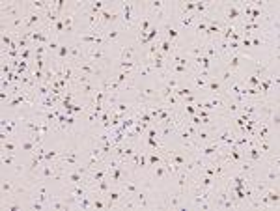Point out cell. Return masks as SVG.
<instances>
[{"label": "cell", "mask_w": 280, "mask_h": 211, "mask_svg": "<svg viewBox=\"0 0 280 211\" xmlns=\"http://www.w3.org/2000/svg\"><path fill=\"white\" fill-rule=\"evenodd\" d=\"M213 17L221 19L224 24H234L239 26L246 21L245 17V2L241 0H230V2H215Z\"/></svg>", "instance_id": "1"}, {"label": "cell", "mask_w": 280, "mask_h": 211, "mask_svg": "<svg viewBox=\"0 0 280 211\" xmlns=\"http://www.w3.org/2000/svg\"><path fill=\"white\" fill-rule=\"evenodd\" d=\"M159 86L151 84V82H144V80H134L131 92H134V105L138 107H155L159 105Z\"/></svg>", "instance_id": "2"}, {"label": "cell", "mask_w": 280, "mask_h": 211, "mask_svg": "<svg viewBox=\"0 0 280 211\" xmlns=\"http://www.w3.org/2000/svg\"><path fill=\"white\" fill-rule=\"evenodd\" d=\"M24 13H26V2L2 0V4H0L2 21H10V19H15V17H24Z\"/></svg>", "instance_id": "3"}, {"label": "cell", "mask_w": 280, "mask_h": 211, "mask_svg": "<svg viewBox=\"0 0 280 211\" xmlns=\"http://www.w3.org/2000/svg\"><path fill=\"white\" fill-rule=\"evenodd\" d=\"M185 196L187 194H183L179 191L167 192V194L161 196L163 200L159 204V208H163V210H181V208H185Z\"/></svg>", "instance_id": "4"}, {"label": "cell", "mask_w": 280, "mask_h": 211, "mask_svg": "<svg viewBox=\"0 0 280 211\" xmlns=\"http://www.w3.org/2000/svg\"><path fill=\"white\" fill-rule=\"evenodd\" d=\"M105 159H107V157L103 155V152H101L99 146L93 144V142H90L88 150H86V161H84V165L92 170V168L101 167V165L105 163Z\"/></svg>", "instance_id": "5"}, {"label": "cell", "mask_w": 280, "mask_h": 211, "mask_svg": "<svg viewBox=\"0 0 280 211\" xmlns=\"http://www.w3.org/2000/svg\"><path fill=\"white\" fill-rule=\"evenodd\" d=\"M43 24H45L43 13L32 11L26 8V15H24V30H22V32H30V30H36V28H41Z\"/></svg>", "instance_id": "6"}, {"label": "cell", "mask_w": 280, "mask_h": 211, "mask_svg": "<svg viewBox=\"0 0 280 211\" xmlns=\"http://www.w3.org/2000/svg\"><path fill=\"white\" fill-rule=\"evenodd\" d=\"M123 198H125V192L118 185H112L111 191L107 192V210H118Z\"/></svg>", "instance_id": "7"}, {"label": "cell", "mask_w": 280, "mask_h": 211, "mask_svg": "<svg viewBox=\"0 0 280 211\" xmlns=\"http://www.w3.org/2000/svg\"><path fill=\"white\" fill-rule=\"evenodd\" d=\"M131 170L127 168V165H122V167L116 168H109V179L112 181V185H120L123 179L131 178Z\"/></svg>", "instance_id": "8"}, {"label": "cell", "mask_w": 280, "mask_h": 211, "mask_svg": "<svg viewBox=\"0 0 280 211\" xmlns=\"http://www.w3.org/2000/svg\"><path fill=\"white\" fill-rule=\"evenodd\" d=\"M165 161H167V159H165ZM146 178L149 179V181H161V179L170 178V176H168L167 165H165V163H161V165H157V167H151L148 172H146Z\"/></svg>", "instance_id": "9"}, {"label": "cell", "mask_w": 280, "mask_h": 211, "mask_svg": "<svg viewBox=\"0 0 280 211\" xmlns=\"http://www.w3.org/2000/svg\"><path fill=\"white\" fill-rule=\"evenodd\" d=\"M213 136H215V129H209V127H198L196 131V136H194V144H207L211 142Z\"/></svg>", "instance_id": "10"}, {"label": "cell", "mask_w": 280, "mask_h": 211, "mask_svg": "<svg viewBox=\"0 0 280 211\" xmlns=\"http://www.w3.org/2000/svg\"><path fill=\"white\" fill-rule=\"evenodd\" d=\"M204 55L207 58H211L213 62H221V53H219V47L217 41H204Z\"/></svg>", "instance_id": "11"}, {"label": "cell", "mask_w": 280, "mask_h": 211, "mask_svg": "<svg viewBox=\"0 0 280 211\" xmlns=\"http://www.w3.org/2000/svg\"><path fill=\"white\" fill-rule=\"evenodd\" d=\"M109 178V167H105V165H101L97 168H92L88 174V185L90 183H93V181H101V179Z\"/></svg>", "instance_id": "12"}, {"label": "cell", "mask_w": 280, "mask_h": 211, "mask_svg": "<svg viewBox=\"0 0 280 211\" xmlns=\"http://www.w3.org/2000/svg\"><path fill=\"white\" fill-rule=\"evenodd\" d=\"M47 208L49 210H56V211H64V210H71L69 206H67V202L64 196H53L51 200H49V204H47Z\"/></svg>", "instance_id": "13"}, {"label": "cell", "mask_w": 280, "mask_h": 211, "mask_svg": "<svg viewBox=\"0 0 280 211\" xmlns=\"http://www.w3.org/2000/svg\"><path fill=\"white\" fill-rule=\"evenodd\" d=\"M55 60H56V62H60V64L69 62V43L60 45V49L56 51V55H55Z\"/></svg>", "instance_id": "14"}, {"label": "cell", "mask_w": 280, "mask_h": 211, "mask_svg": "<svg viewBox=\"0 0 280 211\" xmlns=\"http://www.w3.org/2000/svg\"><path fill=\"white\" fill-rule=\"evenodd\" d=\"M17 150H21V148L15 138H8L6 142H2V153H15Z\"/></svg>", "instance_id": "15"}, {"label": "cell", "mask_w": 280, "mask_h": 211, "mask_svg": "<svg viewBox=\"0 0 280 211\" xmlns=\"http://www.w3.org/2000/svg\"><path fill=\"white\" fill-rule=\"evenodd\" d=\"M0 163H2V168H11L17 165V159H15V153H2L0 157Z\"/></svg>", "instance_id": "16"}, {"label": "cell", "mask_w": 280, "mask_h": 211, "mask_svg": "<svg viewBox=\"0 0 280 211\" xmlns=\"http://www.w3.org/2000/svg\"><path fill=\"white\" fill-rule=\"evenodd\" d=\"M92 208L93 210H107V196L92 194Z\"/></svg>", "instance_id": "17"}, {"label": "cell", "mask_w": 280, "mask_h": 211, "mask_svg": "<svg viewBox=\"0 0 280 211\" xmlns=\"http://www.w3.org/2000/svg\"><path fill=\"white\" fill-rule=\"evenodd\" d=\"M60 157V150H47L45 152V161L47 163H56Z\"/></svg>", "instance_id": "18"}]
</instances>
